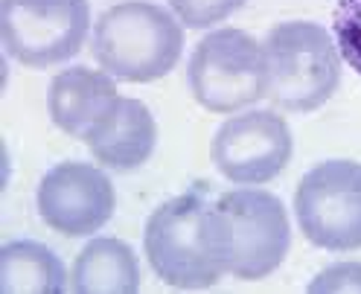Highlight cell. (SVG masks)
I'll return each instance as SVG.
<instances>
[{"mask_svg": "<svg viewBox=\"0 0 361 294\" xmlns=\"http://www.w3.org/2000/svg\"><path fill=\"white\" fill-rule=\"evenodd\" d=\"M117 195L111 178L82 161H64L53 166L38 184L41 221L67 239L94 236L114 213Z\"/></svg>", "mask_w": 361, "mask_h": 294, "instance_id": "cell-9", "label": "cell"}, {"mask_svg": "<svg viewBox=\"0 0 361 294\" xmlns=\"http://www.w3.org/2000/svg\"><path fill=\"white\" fill-rule=\"evenodd\" d=\"M157 143V123L146 102L120 97L108 114L85 134V146L108 169H140Z\"/></svg>", "mask_w": 361, "mask_h": 294, "instance_id": "cell-10", "label": "cell"}, {"mask_svg": "<svg viewBox=\"0 0 361 294\" xmlns=\"http://www.w3.org/2000/svg\"><path fill=\"white\" fill-rule=\"evenodd\" d=\"M117 99L120 90L114 76L76 64L71 71H61L50 85V117L64 134L85 140V134L108 114Z\"/></svg>", "mask_w": 361, "mask_h": 294, "instance_id": "cell-11", "label": "cell"}, {"mask_svg": "<svg viewBox=\"0 0 361 294\" xmlns=\"http://www.w3.org/2000/svg\"><path fill=\"white\" fill-rule=\"evenodd\" d=\"M169 6L190 30H207L242 9L245 0H169Z\"/></svg>", "mask_w": 361, "mask_h": 294, "instance_id": "cell-15", "label": "cell"}, {"mask_svg": "<svg viewBox=\"0 0 361 294\" xmlns=\"http://www.w3.org/2000/svg\"><path fill=\"white\" fill-rule=\"evenodd\" d=\"M312 294H321V291H361V262H338L329 265L326 271H321L318 277L309 283Z\"/></svg>", "mask_w": 361, "mask_h": 294, "instance_id": "cell-16", "label": "cell"}, {"mask_svg": "<svg viewBox=\"0 0 361 294\" xmlns=\"http://www.w3.org/2000/svg\"><path fill=\"white\" fill-rule=\"evenodd\" d=\"M201 242L221 274L236 280L274 274L291 245L283 201L251 187L221 192L201 216Z\"/></svg>", "mask_w": 361, "mask_h": 294, "instance_id": "cell-1", "label": "cell"}, {"mask_svg": "<svg viewBox=\"0 0 361 294\" xmlns=\"http://www.w3.org/2000/svg\"><path fill=\"white\" fill-rule=\"evenodd\" d=\"M295 213L303 236L324 251L361 247V164L324 161L295 190Z\"/></svg>", "mask_w": 361, "mask_h": 294, "instance_id": "cell-6", "label": "cell"}, {"mask_svg": "<svg viewBox=\"0 0 361 294\" xmlns=\"http://www.w3.org/2000/svg\"><path fill=\"white\" fill-rule=\"evenodd\" d=\"M184 50V30L154 4L126 0L99 15L94 24V56L105 73L143 85L164 79Z\"/></svg>", "mask_w": 361, "mask_h": 294, "instance_id": "cell-2", "label": "cell"}, {"mask_svg": "<svg viewBox=\"0 0 361 294\" xmlns=\"http://www.w3.org/2000/svg\"><path fill=\"white\" fill-rule=\"evenodd\" d=\"M207 210V190L195 187L157 207L143 233V247L154 274L172 288H213L221 271L201 242V216Z\"/></svg>", "mask_w": 361, "mask_h": 294, "instance_id": "cell-5", "label": "cell"}, {"mask_svg": "<svg viewBox=\"0 0 361 294\" xmlns=\"http://www.w3.org/2000/svg\"><path fill=\"white\" fill-rule=\"evenodd\" d=\"M291 128L277 111H245L231 117L213 140L216 169L242 187L274 180L291 161Z\"/></svg>", "mask_w": 361, "mask_h": 294, "instance_id": "cell-8", "label": "cell"}, {"mask_svg": "<svg viewBox=\"0 0 361 294\" xmlns=\"http://www.w3.org/2000/svg\"><path fill=\"white\" fill-rule=\"evenodd\" d=\"M76 294H134L140 291V265L123 239L99 236L87 242L71 274Z\"/></svg>", "mask_w": 361, "mask_h": 294, "instance_id": "cell-12", "label": "cell"}, {"mask_svg": "<svg viewBox=\"0 0 361 294\" xmlns=\"http://www.w3.org/2000/svg\"><path fill=\"white\" fill-rule=\"evenodd\" d=\"M190 87L198 105L213 114H233L265 99V47L242 30H216L204 35L190 59Z\"/></svg>", "mask_w": 361, "mask_h": 294, "instance_id": "cell-4", "label": "cell"}, {"mask_svg": "<svg viewBox=\"0 0 361 294\" xmlns=\"http://www.w3.org/2000/svg\"><path fill=\"white\" fill-rule=\"evenodd\" d=\"M332 38L338 56L361 76V0H338L332 12Z\"/></svg>", "mask_w": 361, "mask_h": 294, "instance_id": "cell-14", "label": "cell"}, {"mask_svg": "<svg viewBox=\"0 0 361 294\" xmlns=\"http://www.w3.org/2000/svg\"><path fill=\"white\" fill-rule=\"evenodd\" d=\"M268 94L265 99L283 111L321 108L341 82V56L326 27L312 20H286L265 38Z\"/></svg>", "mask_w": 361, "mask_h": 294, "instance_id": "cell-3", "label": "cell"}, {"mask_svg": "<svg viewBox=\"0 0 361 294\" xmlns=\"http://www.w3.org/2000/svg\"><path fill=\"white\" fill-rule=\"evenodd\" d=\"M90 30L87 0H0V38L27 67L73 59Z\"/></svg>", "mask_w": 361, "mask_h": 294, "instance_id": "cell-7", "label": "cell"}, {"mask_svg": "<svg viewBox=\"0 0 361 294\" xmlns=\"http://www.w3.org/2000/svg\"><path fill=\"white\" fill-rule=\"evenodd\" d=\"M0 291L6 294H61L67 271L53 247L18 239L0 247Z\"/></svg>", "mask_w": 361, "mask_h": 294, "instance_id": "cell-13", "label": "cell"}]
</instances>
